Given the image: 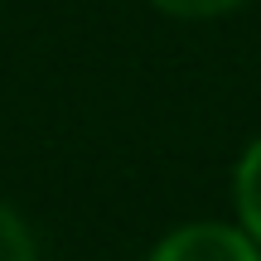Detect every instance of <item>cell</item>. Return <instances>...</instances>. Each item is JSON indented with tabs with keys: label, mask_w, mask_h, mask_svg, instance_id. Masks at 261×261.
I'll list each match as a JSON object with an SVG mask.
<instances>
[{
	"label": "cell",
	"mask_w": 261,
	"mask_h": 261,
	"mask_svg": "<svg viewBox=\"0 0 261 261\" xmlns=\"http://www.w3.org/2000/svg\"><path fill=\"white\" fill-rule=\"evenodd\" d=\"M155 5L179 15V19H208V15H223V10L242 5V0H155Z\"/></svg>",
	"instance_id": "4"
},
{
	"label": "cell",
	"mask_w": 261,
	"mask_h": 261,
	"mask_svg": "<svg viewBox=\"0 0 261 261\" xmlns=\"http://www.w3.org/2000/svg\"><path fill=\"white\" fill-rule=\"evenodd\" d=\"M150 261H261L256 242L242 227L227 223H189L169 232L165 242L150 252Z\"/></svg>",
	"instance_id": "1"
},
{
	"label": "cell",
	"mask_w": 261,
	"mask_h": 261,
	"mask_svg": "<svg viewBox=\"0 0 261 261\" xmlns=\"http://www.w3.org/2000/svg\"><path fill=\"white\" fill-rule=\"evenodd\" d=\"M0 261H39V256H34V237H29V227L19 223L5 203H0Z\"/></svg>",
	"instance_id": "3"
},
{
	"label": "cell",
	"mask_w": 261,
	"mask_h": 261,
	"mask_svg": "<svg viewBox=\"0 0 261 261\" xmlns=\"http://www.w3.org/2000/svg\"><path fill=\"white\" fill-rule=\"evenodd\" d=\"M237 218H242L247 237L261 247V140L237 165Z\"/></svg>",
	"instance_id": "2"
}]
</instances>
